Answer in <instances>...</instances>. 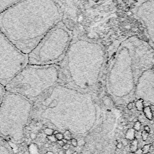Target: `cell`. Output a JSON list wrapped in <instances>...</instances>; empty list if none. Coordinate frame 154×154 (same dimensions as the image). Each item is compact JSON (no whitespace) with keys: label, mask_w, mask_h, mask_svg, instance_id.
<instances>
[{"label":"cell","mask_w":154,"mask_h":154,"mask_svg":"<svg viewBox=\"0 0 154 154\" xmlns=\"http://www.w3.org/2000/svg\"><path fill=\"white\" fill-rule=\"evenodd\" d=\"M55 137L56 138V139L57 140V141L58 140H62L63 138H64V137H63V134L61 133V132H58V134H57L56 135H55Z\"/></svg>","instance_id":"22"},{"label":"cell","mask_w":154,"mask_h":154,"mask_svg":"<svg viewBox=\"0 0 154 154\" xmlns=\"http://www.w3.org/2000/svg\"><path fill=\"white\" fill-rule=\"evenodd\" d=\"M129 154H135V153H134V152H130Z\"/></svg>","instance_id":"47"},{"label":"cell","mask_w":154,"mask_h":154,"mask_svg":"<svg viewBox=\"0 0 154 154\" xmlns=\"http://www.w3.org/2000/svg\"><path fill=\"white\" fill-rule=\"evenodd\" d=\"M144 100L141 99H138L135 102V107L139 111H143V109L144 108Z\"/></svg>","instance_id":"15"},{"label":"cell","mask_w":154,"mask_h":154,"mask_svg":"<svg viewBox=\"0 0 154 154\" xmlns=\"http://www.w3.org/2000/svg\"><path fill=\"white\" fill-rule=\"evenodd\" d=\"M32 106L31 100L6 91L0 104V137L10 143H22L25 127L31 119Z\"/></svg>","instance_id":"5"},{"label":"cell","mask_w":154,"mask_h":154,"mask_svg":"<svg viewBox=\"0 0 154 154\" xmlns=\"http://www.w3.org/2000/svg\"><path fill=\"white\" fill-rule=\"evenodd\" d=\"M103 154H108V152H104Z\"/></svg>","instance_id":"46"},{"label":"cell","mask_w":154,"mask_h":154,"mask_svg":"<svg viewBox=\"0 0 154 154\" xmlns=\"http://www.w3.org/2000/svg\"><path fill=\"white\" fill-rule=\"evenodd\" d=\"M96 132H102V128H101V127H98V128H97L96 129H95V131H94Z\"/></svg>","instance_id":"34"},{"label":"cell","mask_w":154,"mask_h":154,"mask_svg":"<svg viewBox=\"0 0 154 154\" xmlns=\"http://www.w3.org/2000/svg\"><path fill=\"white\" fill-rule=\"evenodd\" d=\"M151 145H152V146L154 148V141H153V142H152V144H151Z\"/></svg>","instance_id":"44"},{"label":"cell","mask_w":154,"mask_h":154,"mask_svg":"<svg viewBox=\"0 0 154 154\" xmlns=\"http://www.w3.org/2000/svg\"><path fill=\"white\" fill-rule=\"evenodd\" d=\"M85 154H91V152H89V151H86V152H85Z\"/></svg>","instance_id":"41"},{"label":"cell","mask_w":154,"mask_h":154,"mask_svg":"<svg viewBox=\"0 0 154 154\" xmlns=\"http://www.w3.org/2000/svg\"><path fill=\"white\" fill-rule=\"evenodd\" d=\"M138 141L137 138H135L134 140L131 141V143L130 146H129V149H130L131 152L135 153V152L138 149Z\"/></svg>","instance_id":"14"},{"label":"cell","mask_w":154,"mask_h":154,"mask_svg":"<svg viewBox=\"0 0 154 154\" xmlns=\"http://www.w3.org/2000/svg\"><path fill=\"white\" fill-rule=\"evenodd\" d=\"M135 154H143V152L142 151L141 148H138L135 152Z\"/></svg>","instance_id":"31"},{"label":"cell","mask_w":154,"mask_h":154,"mask_svg":"<svg viewBox=\"0 0 154 154\" xmlns=\"http://www.w3.org/2000/svg\"><path fill=\"white\" fill-rule=\"evenodd\" d=\"M150 123H153V120H150Z\"/></svg>","instance_id":"45"},{"label":"cell","mask_w":154,"mask_h":154,"mask_svg":"<svg viewBox=\"0 0 154 154\" xmlns=\"http://www.w3.org/2000/svg\"><path fill=\"white\" fill-rule=\"evenodd\" d=\"M132 11L143 26L147 43L154 49V0H137Z\"/></svg>","instance_id":"8"},{"label":"cell","mask_w":154,"mask_h":154,"mask_svg":"<svg viewBox=\"0 0 154 154\" xmlns=\"http://www.w3.org/2000/svg\"><path fill=\"white\" fill-rule=\"evenodd\" d=\"M57 143H58V145H60L61 147H63L64 145V143L63 141V140H58L57 141Z\"/></svg>","instance_id":"33"},{"label":"cell","mask_w":154,"mask_h":154,"mask_svg":"<svg viewBox=\"0 0 154 154\" xmlns=\"http://www.w3.org/2000/svg\"><path fill=\"white\" fill-rule=\"evenodd\" d=\"M70 144L66 143V144H64V145L62 147V148H63V150H64L66 151V150H69V149H70Z\"/></svg>","instance_id":"28"},{"label":"cell","mask_w":154,"mask_h":154,"mask_svg":"<svg viewBox=\"0 0 154 154\" xmlns=\"http://www.w3.org/2000/svg\"><path fill=\"white\" fill-rule=\"evenodd\" d=\"M127 108L129 110H131L133 108V103L132 102H129L127 105Z\"/></svg>","instance_id":"30"},{"label":"cell","mask_w":154,"mask_h":154,"mask_svg":"<svg viewBox=\"0 0 154 154\" xmlns=\"http://www.w3.org/2000/svg\"><path fill=\"white\" fill-rule=\"evenodd\" d=\"M6 92L5 87L1 84H0V104L2 102V100L4 97V96Z\"/></svg>","instance_id":"17"},{"label":"cell","mask_w":154,"mask_h":154,"mask_svg":"<svg viewBox=\"0 0 154 154\" xmlns=\"http://www.w3.org/2000/svg\"><path fill=\"white\" fill-rule=\"evenodd\" d=\"M47 138L49 141H51V142H53V143H56L57 141V140L56 139L55 135H52L50 136H47Z\"/></svg>","instance_id":"23"},{"label":"cell","mask_w":154,"mask_h":154,"mask_svg":"<svg viewBox=\"0 0 154 154\" xmlns=\"http://www.w3.org/2000/svg\"><path fill=\"white\" fill-rule=\"evenodd\" d=\"M29 138L32 140H34L37 138V135L36 134L34 133V132H31L30 134H29Z\"/></svg>","instance_id":"27"},{"label":"cell","mask_w":154,"mask_h":154,"mask_svg":"<svg viewBox=\"0 0 154 154\" xmlns=\"http://www.w3.org/2000/svg\"><path fill=\"white\" fill-rule=\"evenodd\" d=\"M54 129L49 128H45L44 129L43 132L45 135H46V136H50L53 135V132H54Z\"/></svg>","instance_id":"19"},{"label":"cell","mask_w":154,"mask_h":154,"mask_svg":"<svg viewBox=\"0 0 154 154\" xmlns=\"http://www.w3.org/2000/svg\"><path fill=\"white\" fill-rule=\"evenodd\" d=\"M143 111L146 116V117L149 119V120H152L153 119V112L152 111V110L150 109V108L149 106H147L144 107Z\"/></svg>","instance_id":"13"},{"label":"cell","mask_w":154,"mask_h":154,"mask_svg":"<svg viewBox=\"0 0 154 154\" xmlns=\"http://www.w3.org/2000/svg\"><path fill=\"white\" fill-rule=\"evenodd\" d=\"M133 120H134V122L135 123V122H136L137 121H138V119H137V118H135V119H134Z\"/></svg>","instance_id":"42"},{"label":"cell","mask_w":154,"mask_h":154,"mask_svg":"<svg viewBox=\"0 0 154 154\" xmlns=\"http://www.w3.org/2000/svg\"><path fill=\"white\" fill-rule=\"evenodd\" d=\"M105 59L103 46L96 41L74 37L59 67L58 83L85 91L95 86Z\"/></svg>","instance_id":"3"},{"label":"cell","mask_w":154,"mask_h":154,"mask_svg":"<svg viewBox=\"0 0 154 154\" xmlns=\"http://www.w3.org/2000/svg\"><path fill=\"white\" fill-rule=\"evenodd\" d=\"M151 144H146L144 145L142 148V151L143 152V154H146L147 152H149L150 151V147Z\"/></svg>","instance_id":"20"},{"label":"cell","mask_w":154,"mask_h":154,"mask_svg":"<svg viewBox=\"0 0 154 154\" xmlns=\"http://www.w3.org/2000/svg\"><path fill=\"white\" fill-rule=\"evenodd\" d=\"M95 147H96V149L97 150H101L102 149V148H103V145L101 143H96V144L95 146Z\"/></svg>","instance_id":"26"},{"label":"cell","mask_w":154,"mask_h":154,"mask_svg":"<svg viewBox=\"0 0 154 154\" xmlns=\"http://www.w3.org/2000/svg\"><path fill=\"white\" fill-rule=\"evenodd\" d=\"M58 65L26 64L5 86V90L31 102L58 83Z\"/></svg>","instance_id":"4"},{"label":"cell","mask_w":154,"mask_h":154,"mask_svg":"<svg viewBox=\"0 0 154 154\" xmlns=\"http://www.w3.org/2000/svg\"><path fill=\"white\" fill-rule=\"evenodd\" d=\"M121 125H122V126H125V125H127V123H126V122H125V121H123V122H122V123H121Z\"/></svg>","instance_id":"38"},{"label":"cell","mask_w":154,"mask_h":154,"mask_svg":"<svg viewBox=\"0 0 154 154\" xmlns=\"http://www.w3.org/2000/svg\"><path fill=\"white\" fill-rule=\"evenodd\" d=\"M72 32L63 20L52 28L28 54V64L58 65L73 38Z\"/></svg>","instance_id":"6"},{"label":"cell","mask_w":154,"mask_h":154,"mask_svg":"<svg viewBox=\"0 0 154 154\" xmlns=\"http://www.w3.org/2000/svg\"><path fill=\"white\" fill-rule=\"evenodd\" d=\"M0 154H16L10 143L0 137Z\"/></svg>","instance_id":"10"},{"label":"cell","mask_w":154,"mask_h":154,"mask_svg":"<svg viewBox=\"0 0 154 154\" xmlns=\"http://www.w3.org/2000/svg\"><path fill=\"white\" fill-rule=\"evenodd\" d=\"M58 154H66V150H64L63 149H61V150H59Z\"/></svg>","instance_id":"35"},{"label":"cell","mask_w":154,"mask_h":154,"mask_svg":"<svg viewBox=\"0 0 154 154\" xmlns=\"http://www.w3.org/2000/svg\"><path fill=\"white\" fill-rule=\"evenodd\" d=\"M71 154H78V152H77L76 151H74V152H72V153H71Z\"/></svg>","instance_id":"43"},{"label":"cell","mask_w":154,"mask_h":154,"mask_svg":"<svg viewBox=\"0 0 154 154\" xmlns=\"http://www.w3.org/2000/svg\"><path fill=\"white\" fill-rule=\"evenodd\" d=\"M141 123L138 120L136 122H135L134 123V126H133V129L135 131H140L141 129Z\"/></svg>","instance_id":"18"},{"label":"cell","mask_w":154,"mask_h":154,"mask_svg":"<svg viewBox=\"0 0 154 154\" xmlns=\"http://www.w3.org/2000/svg\"><path fill=\"white\" fill-rule=\"evenodd\" d=\"M28 64L20 51L0 30V84L4 87Z\"/></svg>","instance_id":"7"},{"label":"cell","mask_w":154,"mask_h":154,"mask_svg":"<svg viewBox=\"0 0 154 154\" xmlns=\"http://www.w3.org/2000/svg\"><path fill=\"white\" fill-rule=\"evenodd\" d=\"M118 143H119V142H118V140H114V141H113V144H114L115 146H116Z\"/></svg>","instance_id":"37"},{"label":"cell","mask_w":154,"mask_h":154,"mask_svg":"<svg viewBox=\"0 0 154 154\" xmlns=\"http://www.w3.org/2000/svg\"><path fill=\"white\" fill-rule=\"evenodd\" d=\"M149 136V133L146 132L145 131H142L141 132V138L142 139L143 141H146Z\"/></svg>","instance_id":"21"},{"label":"cell","mask_w":154,"mask_h":154,"mask_svg":"<svg viewBox=\"0 0 154 154\" xmlns=\"http://www.w3.org/2000/svg\"><path fill=\"white\" fill-rule=\"evenodd\" d=\"M116 146L117 149H122V147H123V145H122V144L121 143V142H119V143H117V144Z\"/></svg>","instance_id":"32"},{"label":"cell","mask_w":154,"mask_h":154,"mask_svg":"<svg viewBox=\"0 0 154 154\" xmlns=\"http://www.w3.org/2000/svg\"><path fill=\"white\" fill-rule=\"evenodd\" d=\"M121 143L122 144L123 146L126 147V146H128V144H129V140H127L126 138H123V139L122 140Z\"/></svg>","instance_id":"25"},{"label":"cell","mask_w":154,"mask_h":154,"mask_svg":"<svg viewBox=\"0 0 154 154\" xmlns=\"http://www.w3.org/2000/svg\"><path fill=\"white\" fill-rule=\"evenodd\" d=\"M70 144L75 147H76L77 146H78V141L76 138H72L71 140H70Z\"/></svg>","instance_id":"24"},{"label":"cell","mask_w":154,"mask_h":154,"mask_svg":"<svg viewBox=\"0 0 154 154\" xmlns=\"http://www.w3.org/2000/svg\"><path fill=\"white\" fill-rule=\"evenodd\" d=\"M45 154H54V153L52 151H47Z\"/></svg>","instance_id":"39"},{"label":"cell","mask_w":154,"mask_h":154,"mask_svg":"<svg viewBox=\"0 0 154 154\" xmlns=\"http://www.w3.org/2000/svg\"><path fill=\"white\" fill-rule=\"evenodd\" d=\"M135 91L141 96L154 97V66L146 70L141 74Z\"/></svg>","instance_id":"9"},{"label":"cell","mask_w":154,"mask_h":154,"mask_svg":"<svg viewBox=\"0 0 154 154\" xmlns=\"http://www.w3.org/2000/svg\"><path fill=\"white\" fill-rule=\"evenodd\" d=\"M98 154H102V153H98Z\"/></svg>","instance_id":"49"},{"label":"cell","mask_w":154,"mask_h":154,"mask_svg":"<svg viewBox=\"0 0 154 154\" xmlns=\"http://www.w3.org/2000/svg\"><path fill=\"white\" fill-rule=\"evenodd\" d=\"M63 137H64V138L67 140V141L70 140L72 138V134H71L70 131L68 129L64 131V132L63 133Z\"/></svg>","instance_id":"16"},{"label":"cell","mask_w":154,"mask_h":154,"mask_svg":"<svg viewBox=\"0 0 154 154\" xmlns=\"http://www.w3.org/2000/svg\"><path fill=\"white\" fill-rule=\"evenodd\" d=\"M58 132H59V131H58V130H54V132H53V135H56L57 134H58Z\"/></svg>","instance_id":"36"},{"label":"cell","mask_w":154,"mask_h":154,"mask_svg":"<svg viewBox=\"0 0 154 154\" xmlns=\"http://www.w3.org/2000/svg\"><path fill=\"white\" fill-rule=\"evenodd\" d=\"M135 132L133 128L128 129L125 134V138L129 141H132L135 138Z\"/></svg>","instance_id":"12"},{"label":"cell","mask_w":154,"mask_h":154,"mask_svg":"<svg viewBox=\"0 0 154 154\" xmlns=\"http://www.w3.org/2000/svg\"><path fill=\"white\" fill-rule=\"evenodd\" d=\"M144 131H145L146 132H147V133L149 134L150 132V129L148 125H145L144 126Z\"/></svg>","instance_id":"29"},{"label":"cell","mask_w":154,"mask_h":154,"mask_svg":"<svg viewBox=\"0 0 154 154\" xmlns=\"http://www.w3.org/2000/svg\"><path fill=\"white\" fill-rule=\"evenodd\" d=\"M23 0H0V14Z\"/></svg>","instance_id":"11"},{"label":"cell","mask_w":154,"mask_h":154,"mask_svg":"<svg viewBox=\"0 0 154 154\" xmlns=\"http://www.w3.org/2000/svg\"><path fill=\"white\" fill-rule=\"evenodd\" d=\"M146 154H151V153L149 152H147V153H146Z\"/></svg>","instance_id":"48"},{"label":"cell","mask_w":154,"mask_h":154,"mask_svg":"<svg viewBox=\"0 0 154 154\" xmlns=\"http://www.w3.org/2000/svg\"><path fill=\"white\" fill-rule=\"evenodd\" d=\"M45 147H46V148L49 147V143H46V144H45Z\"/></svg>","instance_id":"40"},{"label":"cell","mask_w":154,"mask_h":154,"mask_svg":"<svg viewBox=\"0 0 154 154\" xmlns=\"http://www.w3.org/2000/svg\"><path fill=\"white\" fill-rule=\"evenodd\" d=\"M63 19L55 0H23L0 14V30L28 55Z\"/></svg>","instance_id":"1"},{"label":"cell","mask_w":154,"mask_h":154,"mask_svg":"<svg viewBox=\"0 0 154 154\" xmlns=\"http://www.w3.org/2000/svg\"><path fill=\"white\" fill-rule=\"evenodd\" d=\"M154 66V49L137 35L124 38L109 62L106 86L116 97L125 99L135 92L138 80Z\"/></svg>","instance_id":"2"}]
</instances>
